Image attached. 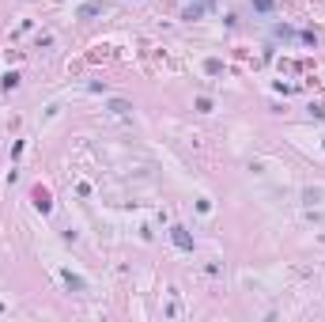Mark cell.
<instances>
[{
    "instance_id": "obj_4",
    "label": "cell",
    "mask_w": 325,
    "mask_h": 322,
    "mask_svg": "<svg viewBox=\"0 0 325 322\" xmlns=\"http://www.w3.org/2000/svg\"><path fill=\"white\" fill-rule=\"evenodd\" d=\"M65 280H68V288H76V292L84 288V280H80V277H72V273H65Z\"/></svg>"
},
{
    "instance_id": "obj_2",
    "label": "cell",
    "mask_w": 325,
    "mask_h": 322,
    "mask_svg": "<svg viewBox=\"0 0 325 322\" xmlns=\"http://www.w3.org/2000/svg\"><path fill=\"white\" fill-rule=\"evenodd\" d=\"M34 208H38V212H49V208H53V201H49V193H45L42 186L34 190Z\"/></svg>"
},
{
    "instance_id": "obj_1",
    "label": "cell",
    "mask_w": 325,
    "mask_h": 322,
    "mask_svg": "<svg viewBox=\"0 0 325 322\" xmlns=\"http://www.w3.org/2000/svg\"><path fill=\"white\" fill-rule=\"evenodd\" d=\"M170 239H174L182 250H193V239H189V231H185V228H170Z\"/></svg>"
},
{
    "instance_id": "obj_5",
    "label": "cell",
    "mask_w": 325,
    "mask_h": 322,
    "mask_svg": "<svg viewBox=\"0 0 325 322\" xmlns=\"http://www.w3.org/2000/svg\"><path fill=\"white\" fill-rule=\"evenodd\" d=\"M254 8L257 12H272V0H254Z\"/></svg>"
},
{
    "instance_id": "obj_3",
    "label": "cell",
    "mask_w": 325,
    "mask_h": 322,
    "mask_svg": "<svg viewBox=\"0 0 325 322\" xmlns=\"http://www.w3.org/2000/svg\"><path fill=\"white\" fill-rule=\"evenodd\" d=\"M99 12H102V0H91V4H84L76 15H80V19H91V15H99Z\"/></svg>"
}]
</instances>
